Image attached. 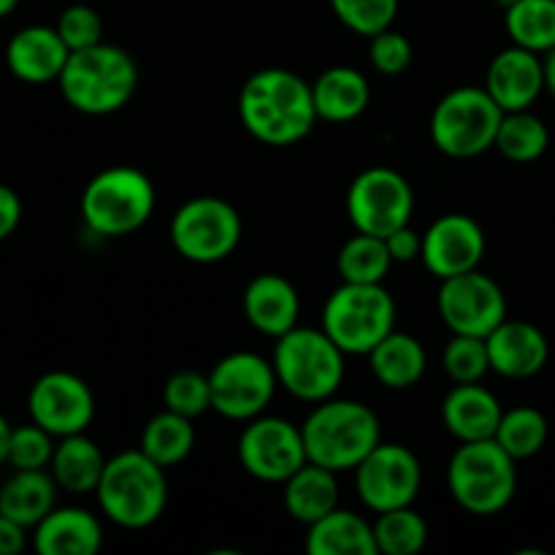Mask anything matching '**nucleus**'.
<instances>
[{"label": "nucleus", "mask_w": 555, "mask_h": 555, "mask_svg": "<svg viewBox=\"0 0 555 555\" xmlns=\"http://www.w3.org/2000/svg\"><path fill=\"white\" fill-rule=\"evenodd\" d=\"M238 117L260 144H298L318 122L312 85L287 68L255 70L238 92Z\"/></svg>", "instance_id": "1"}, {"label": "nucleus", "mask_w": 555, "mask_h": 555, "mask_svg": "<svg viewBox=\"0 0 555 555\" xmlns=\"http://www.w3.org/2000/svg\"><path fill=\"white\" fill-rule=\"evenodd\" d=\"M309 464L336 472L356 466L383 442L379 417L366 404L352 399H325L314 406L301 426Z\"/></svg>", "instance_id": "2"}, {"label": "nucleus", "mask_w": 555, "mask_h": 555, "mask_svg": "<svg viewBox=\"0 0 555 555\" xmlns=\"http://www.w3.org/2000/svg\"><path fill=\"white\" fill-rule=\"evenodd\" d=\"M57 85L70 108L103 117L128 106L139 87V68L122 47L101 41L70 52Z\"/></svg>", "instance_id": "3"}, {"label": "nucleus", "mask_w": 555, "mask_h": 555, "mask_svg": "<svg viewBox=\"0 0 555 555\" xmlns=\"http://www.w3.org/2000/svg\"><path fill=\"white\" fill-rule=\"evenodd\" d=\"M95 496L101 513L114 526L133 531L146 529L166 513V469L141 450H125L106 461Z\"/></svg>", "instance_id": "4"}, {"label": "nucleus", "mask_w": 555, "mask_h": 555, "mask_svg": "<svg viewBox=\"0 0 555 555\" xmlns=\"http://www.w3.org/2000/svg\"><path fill=\"white\" fill-rule=\"evenodd\" d=\"M448 488L461 509L493 518L513 504L518 491V461L496 442H461L448 464Z\"/></svg>", "instance_id": "5"}, {"label": "nucleus", "mask_w": 555, "mask_h": 555, "mask_svg": "<svg viewBox=\"0 0 555 555\" xmlns=\"http://www.w3.org/2000/svg\"><path fill=\"white\" fill-rule=\"evenodd\" d=\"M271 363L280 388L309 404H320L336 396L339 385L345 383V350L323 328L296 325L282 334Z\"/></svg>", "instance_id": "6"}, {"label": "nucleus", "mask_w": 555, "mask_h": 555, "mask_svg": "<svg viewBox=\"0 0 555 555\" xmlns=\"http://www.w3.org/2000/svg\"><path fill=\"white\" fill-rule=\"evenodd\" d=\"M155 184L133 166L95 173L81 193V220L95 236L122 238L141 231L155 211Z\"/></svg>", "instance_id": "7"}, {"label": "nucleus", "mask_w": 555, "mask_h": 555, "mask_svg": "<svg viewBox=\"0 0 555 555\" xmlns=\"http://www.w3.org/2000/svg\"><path fill=\"white\" fill-rule=\"evenodd\" d=\"M320 328L345 350V356H369L390 331H396V301L385 285L341 282L325 301Z\"/></svg>", "instance_id": "8"}, {"label": "nucleus", "mask_w": 555, "mask_h": 555, "mask_svg": "<svg viewBox=\"0 0 555 555\" xmlns=\"http://www.w3.org/2000/svg\"><path fill=\"white\" fill-rule=\"evenodd\" d=\"M504 112L486 87H455L434 106L431 141L442 155L469 160L496 144Z\"/></svg>", "instance_id": "9"}, {"label": "nucleus", "mask_w": 555, "mask_h": 555, "mask_svg": "<svg viewBox=\"0 0 555 555\" xmlns=\"http://www.w3.org/2000/svg\"><path fill=\"white\" fill-rule=\"evenodd\" d=\"M242 242V217L236 206L215 195L184 201L171 217V244L190 263H220Z\"/></svg>", "instance_id": "10"}, {"label": "nucleus", "mask_w": 555, "mask_h": 555, "mask_svg": "<svg viewBox=\"0 0 555 555\" xmlns=\"http://www.w3.org/2000/svg\"><path fill=\"white\" fill-rule=\"evenodd\" d=\"M211 410L225 421L249 423L269 410L276 393L274 363L249 350L220 358L209 372Z\"/></svg>", "instance_id": "11"}, {"label": "nucleus", "mask_w": 555, "mask_h": 555, "mask_svg": "<svg viewBox=\"0 0 555 555\" xmlns=\"http://www.w3.org/2000/svg\"><path fill=\"white\" fill-rule=\"evenodd\" d=\"M415 211V190L410 179L388 166H374L358 173L347 190V217L352 228L372 236H390L410 225Z\"/></svg>", "instance_id": "12"}, {"label": "nucleus", "mask_w": 555, "mask_h": 555, "mask_svg": "<svg viewBox=\"0 0 555 555\" xmlns=\"http://www.w3.org/2000/svg\"><path fill=\"white\" fill-rule=\"evenodd\" d=\"M352 475L361 504L377 515L415 504L423 486L421 461L399 442H379Z\"/></svg>", "instance_id": "13"}, {"label": "nucleus", "mask_w": 555, "mask_h": 555, "mask_svg": "<svg viewBox=\"0 0 555 555\" xmlns=\"http://www.w3.org/2000/svg\"><path fill=\"white\" fill-rule=\"evenodd\" d=\"M437 309L450 334L482 336V339L507 320V298L502 285L480 269L442 280Z\"/></svg>", "instance_id": "14"}, {"label": "nucleus", "mask_w": 555, "mask_h": 555, "mask_svg": "<svg viewBox=\"0 0 555 555\" xmlns=\"http://www.w3.org/2000/svg\"><path fill=\"white\" fill-rule=\"evenodd\" d=\"M236 450L244 472L260 482H285L309 461L301 426L285 417L260 415L249 421Z\"/></svg>", "instance_id": "15"}, {"label": "nucleus", "mask_w": 555, "mask_h": 555, "mask_svg": "<svg viewBox=\"0 0 555 555\" xmlns=\"http://www.w3.org/2000/svg\"><path fill=\"white\" fill-rule=\"evenodd\" d=\"M30 421L47 428L54 439L85 434L95 417V396L90 385L70 372H47L27 393Z\"/></svg>", "instance_id": "16"}, {"label": "nucleus", "mask_w": 555, "mask_h": 555, "mask_svg": "<svg viewBox=\"0 0 555 555\" xmlns=\"http://www.w3.org/2000/svg\"><path fill=\"white\" fill-rule=\"evenodd\" d=\"M486 258V231L469 215H442L423 233V266L439 282L480 269Z\"/></svg>", "instance_id": "17"}, {"label": "nucleus", "mask_w": 555, "mask_h": 555, "mask_svg": "<svg viewBox=\"0 0 555 555\" xmlns=\"http://www.w3.org/2000/svg\"><path fill=\"white\" fill-rule=\"evenodd\" d=\"M486 90L502 112L531 108L545 92V63L542 54L524 47H507L488 63Z\"/></svg>", "instance_id": "18"}, {"label": "nucleus", "mask_w": 555, "mask_h": 555, "mask_svg": "<svg viewBox=\"0 0 555 555\" xmlns=\"http://www.w3.org/2000/svg\"><path fill=\"white\" fill-rule=\"evenodd\" d=\"M491 372L507 379H531L551 361V341L529 320H504L486 336Z\"/></svg>", "instance_id": "19"}, {"label": "nucleus", "mask_w": 555, "mask_h": 555, "mask_svg": "<svg viewBox=\"0 0 555 555\" xmlns=\"http://www.w3.org/2000/svg\"><path fill=\"white\" fill-rule=\"evenodd\" d=\"M68 57L70 49L60 38L57 27L49 25L22 27L11 36L9 47H5V65L25 85L57 81Z\"/></svg>", "instance_id": "20"}, {"label": "nucleus", "mask_w": 555, "mask_h": 555, "mask_svg": "<svg viewBox=\"0 0 555 555\" xmlns=\"http://www.w3.org/2000/svg\"><path fill=\"white\" fill-rule=\"evenodd\" d=\"M502 401L480 383H461L442 401V423L459 442H480L496 437L502 423Z\"/></svg>", "instance_id": "21"}, {"label": "nucleus", "mask_w": 555, "mask_h": 555, "mask_svg": "<svg viewBox=\"0 0 555 555\" xmlns=\"http://www.w3.org/2000/svg\"><path fill=\"white\" fill-rule=\"evenodd\" d=\"M301 298L282 274H258L244 291V318L255 331L280 339L298 325Z\"/></svg>", "instance_id": "22"}, {"label": "nucleus", "mask_w": 555, "mask_h": 555, "mask_svg": "<svg viewBox=\"0 0 555 555\" xmlns=\"http://www.w3.org/2000/svg\"><path fill=\"white\" fill-rule=\"evenodd\" d=\"M33 547L41 555H95L103 547V526L81 507H54L33 529Z\"/></svg>", "instance_id": "23"}, {"label": "nucleus", "mask_w": 555, "mask_h": 555, "mask_svg": "<svg viewBox=\"0 0 555 555\" xmlns=\"http://www.w3.org/2000/svg\"><path fill=\"white\" fill-rule=\"evenodd\" d=\"M312 98L318 119L331 125H345L366 112L369 101H372V87L358 68L334 65L312 81Z\"/></svg>", "instance_id": "24"}, {"label": "nucleus", "mask_w": 555, "mask_h": 555, "mask_svg": "<svg viewBox=\"0 0 555 555\" xmlns=\"http://www.w3.org/2000/svg\"><path fill=\"white\" fill-rule=\"evenodd\" d=\"M60 486L47 469H14L0 486V515L36 529L57 507Z\"/></svg>", "instance_id": "25"}, {"label": "nucleus", "mask_w": 555, "mask_h": 555, "mask_svg": "<svg viewBox=\"0 0 555 555\" xmlns=\"http://www.w3.org/2000/svg\"><path fill=\"white\" fill-rule=\"evenodd\" d=\"M307 551L309 555H379L374 524L341 507L307 526Z\"/></svg>", "instance_id": "26"}, {"label": "nucleus", "mask_w": 555, "mask_h": 555, "mask_svg": "<svg viewBox=\"0 0 555 555\" xmlns=\"http://www.w3.org/2000/svg\"><path fill=\"white\" fill-rule=\"evenodd\" d=\"M282 486H285L282 499H285L287 515L304 526H312L314 520L325 518L331 509L339 507V480H336V472L325 466L307 461Z\"/></svg>", "instance_id": "27"}, {"label": "nucleus", "mask_w": 555, "mask_h": 555, "mask_svg": "<svg viewBox=\"0 0 555 555\" xmlns=\"http://www.w3.org/2000/svg\"><path fill=\"white\" fill-rule=\"evenodd\" d=\"M426 350L421 341L404 331H390L372 352H369V369L374 379L388 390L415 388L426 374Z\"/></svg>", "instance_id": "28"}, {"label": "nucleus", "mask_w": 555, "mask_h": 555, "mask_svg": "<svg viewBox=\"0 0 555 555\" xmlns=\"http://www.w3.org/2000/svg\"><path fill=\"white\" fill-rule=\"evenodd\" d=\"M106 461L103 450L87 434H74V437H63L54 444L49 472L65 493L85 496V493H95L103 469H106Z\"/></svg>", "instance_id": "29"}, {"label": "nucleus", "mask_w": 555, "mask_h": 555, "mask_svg": "<svg viewBox=\"0 0 555 555\" xmlns=\"http://www.w3.org/2000/svg\"><path fill=\"white\" fill-rule=\"evenodd\" d=\"M195 448V428L193 421L184 415H177L171 410H163L160 415L152 417L150 423L141 431L139 450L150 455L155 464H160L163 469H171V466L182 464Z\"/></svg>", "instance_id": "30"}, {"label": "nucleus", "mask_w": 555, "mask_h": 555, "mask_svg": "<svg viewBox=\"0 0 555 555\" xmlns=\"http://www.w3.org/2000/svg\"><path fill=\"white\" fill-rule=\"evenodd\" d=\"M504 27L515 47L547 54L555 49V0H515L504 11Z\"/></svg>", "instance_id": "31"}, {"label": "nucleus", "mask_w": 555, "mask_h": 555, "mask_svg": "<svg viewBox=\"0 0 555 555\" xmlns=\"http://www.w3.org/2000/svg\"><path fill=\"white\" fill-rule=\"evenodd\" d=\"M393 258L383 236L356 231V236L341 244L336 255V271L341 282H361V285H383L388 276Z\"/></svg>", "instance_id": "32"}, {"label": "nucleus", "mask_w": 555, "mask_h": 555, "mask_svg": "<svg viewBox=\"0 0 555 555\" xmlns=\"http://www.w3.org/2000/svg\"><path fill=\"white\" fill-rule=\"evenodd\" d=\"M493 146L513 163H534L551 146V130L542 122V117L531 114V108L504 112Z\"/></svg>", "instance_id": "33"}, {"label": "nucleus", "mask_w": 555, "mask_h": 555, "mask_svg": "<svg viewBox=\"0 0 555 555\" xmlns=\"http://www.w3.org/2000/svg\"><path fill=\"white\" fill-rule=\"evenodd\" d=\"M547 417L534 406H515V410H504L502 423L496 428V442L513 455L515 461H529L537 453H542L547 442Z\"/></svg>", "instance_id": "34"}, {"label": "nucleus", "mask_w": 555, "mask_h": 555, "mask_svg": "<svg viewBox=\"0 0 555 555\" xmlns=\"http://www.w3.org/2000/svg\"><path fill=\"white\" fill-rule=\"evenodd\" d=\"M374 540L377 553L383 555H415L426 547L428 524L421 513L410 507L388 509L374 520Z\"/></svg>", "instance_id": "35"}, {"label": "nucleus", "mask_w": 555, "mask_h": 555, "mask_svg": "<svg viewBox=\"0 0 555 555\" xmlns=\"http://www.w3.org/2000/svg\"><path fill=\"white\" fill-rule=\"evenodd\" d=\"M442 369L455 385L461 383H482L491 372V358H488V345L482 336L453 334V339L444 345Z\"/></svg>", "instance_id": "36"}, {"label": "nucleus", "mask_w": 555, "mask_h": 555, "mask_svg": "<svg viewBox=\"0 0 555 555\" xmlns=\"http://www.w3.org/2000/svg\"><path fill=\"white\" fill-rule=\"evenodd\" d=\"M331 9L347 30L372 38L393 27L399 0H331Z\"/></svg>", "instance_id": "37"}, {"label": "nucleus", "mask_w": 555, "mask_h": 555, "mask_svg": "<svg viewBox=\"0 0 555 555\" xmlns=\"http://www.w3.org/2000/svg\"><path fill=\"white\" fill-rule=\"evenodd\" d=\"M163 404H166V410L190 417V421L201 417L206 410H211L209 374H201V372L171 374V377L166 379V385H163Z\"/></svg>", "instance_id": "38"}, {"label": "nucleus", "mask_w": 555, "mask_h": 555, "mask_svg": "<svg viewBox=\"0 0 555 555\" xmlns=\"http://www.w3.org/2000/svg\"><path fill=\"white\" fill-rule=\"evenodd\" d=\"M54 455V437L38 423L11 428L9 461L11 469H49Z\"/></svg>", "instance_id": "39"}, {"label": "nucleus", "mask_w": 555, "mask_h": 555, "mask_svg": "<svg viewBox=\"0 0 555 555\" xmlns=\"http://www.w3.org/2000/svg\"><path fill=\"white\" fill-rule=\"evenodd\" d=\"M57 33L65 41V47L70 52H79V49L95 47L103 41V20L95 9L85 3L68 5L63 14L57 16Z\"/></svg>", "instance_id": "40"}, {"label": "nucleus", "mask_w": 555, "mask_h": 555, "mask_svg": "<svg viewBox=\"0 0 555 555\" xmlns=\"http://www.w3.org/2000/svg\"><path fill=\"white\" fill-rule=\"evenodd\" d=\"M369 60H372L374 70L383 76H399L404 74L412 65V43L404 33L388 30L372 36V43H369Z\"/></svg>", "instance_id": "41"}, {"label": "nucleus", "mask_w": 555, "mask_h": 555, "mask_svg": "<svg viewBox=\"0 0 555 555\" xmlns=\"http://www.w3.org/2000/svg\"><path fill=\"white\" fill-rule=\"evenodd\" d=\"M385 244H388L393 263H410V260H417L423 255V233L412 231V225H404L390 233V236H385Z\"/></svg>", "instance_id": "42"}, {"label": "nucleus", "mask_w": 555, "mask_h": 555, "mask_svg": "<svg viewBox=\"0 0 555 555\" xmlns=\"http://www.w3.org/2000/svg\"><path fill=\"white\" fill-rule=\"evenodd\" d=\"M22 222V201L14 188L0 182V242L9 238Z\"/></svg>", "instance_id": "43"}, {"label": "nucleus", "mask_w": 555, "mask_h": 555, "mask_svg": "<svg viewBox=\"0 0 555 555\" xmlns=\"http://www.w3.org/2000/svg\"><path fill=\"white\" fill-rule=\"evenodd\" d=\"M27 547V526L0 515V555H20Z\"/></svg>", "instance_id": "44"}, {"label": "nucleus", "mask_w": 555, "mask_h": 555, "mask_svg": "<svg viewBox=\"0 0 555 555\" xmlns=\"http://www.w3.org/2000/svg\"><path fill=\"white\" fill-rule=\"evenodd\" d=\"M542 63H545V90L555 98V49L542 54Z\"/></svg>", "instance_id": "45"}, {"label": "nucleus", "mask_w": 555, "mask_h": 555, "mask_svg": "<svg viewBox=\"0 0 555 555\" xmlns=\"http://www.w3.org/2000/svg\"><path fill=\"white\" fill-rule=\"evenodd\" d=\"M9 442H11V426L3 415H0V466L9 461Z\"/></svg>", "instance_id": "46"}, {"label": "nucleus", "mask_w": 555, "mask_h": 555, "mask_svg": "<svg viewBox=\"0 0 555 555\" xmlns=\"http://www.w3.org/2000/svg\"><path fill=\"white\" fill-rule=\"evenodd\" d=\"M16 5H20V0H0V20L9 14H14Z\"/></svg>", "instance_id": "47"}, {"label": "nucleus", "mask_w": 555, "mask_h": 555, "mask_svg": "<svg viewBox=\"0 0 555 555\" xmlns=\"http://www.w3.org/2000/svg\"><path fill=\"white\" fill-rule=\"evenodd\" d=\"M496 3H499V5H502V9H504V11H507V9H509V5H513V3H515V0H496Z\"/></svg>", "instance_id": "48"}]
</instances>
